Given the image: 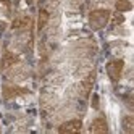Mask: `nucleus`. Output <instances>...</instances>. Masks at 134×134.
Segmentation results:
<instances>
[{
	"label": "nucleus",
	"instance_id": "obj_8",
	"mask_svg": "<svg viewBox=\"0 0 134 134\" xmlns=\"http://www.w3.org/2000/svg\"><path fill=\"white\" fill-rule=\"evenodd\" d=\"M29 24V18L27 16H23V18H18V20L13 21V29H24Z\"/></svg>",
	"mask_w": 134,
	"mask_h": 134
},
{
	"label": "nucleus",
	"instance_id": "obj_3",
	"mask_svg": "<svg viewBox=\"0 0 134 134\" xmlns=\"http://www.w3.org/2000/svg\"><path fill=\"white\" fill-rule=\"evenodd\" d=\"M82 129V123L79 120H71V121H66L63 123L62 126L58 128V131L63 134V132H79Z\"/></svg>",
	"mask_w": 134,
	"mask_h": 134
},
{
	"label": "nucleus",
	"instance_id": "obj_12",
	"mask_svg": "<svg viewBox=\"0 0 134 134\" xmlns=\"http://www.w3.org/2000/svg\"><path fill=\"white\" fill-rule=\"evenodd\" d=\"M123 21H124V16L121 15V12H118L116 15L113 16V24H121Z\"/></svg>",
	"mask_w": 134,
	"mask_h": 134
},
{
	"label": "nucleus",
	"instance_id": "obj_6",
	"mask_svg": "<svg viewBox=\"0 0 134 134\" xmlns=\"http://www.w3.org/2000/svg\"><path fill=\"white\" fill-rule=\"evenodd\" d=\"M18 63V57L12 52H5L3 57H2V70H8V68H12V66Z\"/></svg>",
	"mask_w": 134,
	"mask_h": 134
},
{
	"label": "nucleus",
	"instance_id": "obj_5",
	"mask_svg": "<svg viewBox=\"0 0 134 134\" xmlns=\"http://www.w3.org/2000/svg\"><path fill=\"white\" fill-rule=\"evenodd\" d=\"M27 91L26 89H21L18 86H5L3 87V97L5 99H12V97H16L20 94H26Z\"/></svg>",
	"mask_w": 134,
	"mask_h": 134
},
{
	"label": "nucleus",
	"instance_id": "obj_1",
	"mask_svg": "<svg viewBox=\"0 0 134 134\" xmlns=\"http://www.w3.org/2000/svg\"><path fill=\"white\" fill-rule=\"evenodd\" d=\"M110 20V12L108 10H94L89 15V24L92 29H102Z\"/></svg>",
	"mask_w": 134,
	"mask_h": 134
},
{
	"label": "nucleus",
	"instance_id": "obj_10",
	"mask_svg": "<svg viewBox=\"0 0 134 134\" xmlns=\"http://www.w3.org/2000/svg\"><path fill=\"white\" fill-rule=\"evenodd\" d=\"M47 21H49V13H47L45 10H41V12H39V23H37V27H39V31L44 29V26L47 24Z\"/></svg>",
	"mask_w": 134,
	"mask_h": 134
},
{
	"label": "nucleus",
	"instance_id": "obj_7",
	"mask_svg": "<svg viewBox=\"0 0 134 134\" xmlns=\"http://www.w3.org/2000/svg\"><path fill=\"white\" fill-rule=\"evenodd\" d=\"M123 129L126 131L128 134L134 132V118L132 116H124L123 118Z\"/></svg>",
	"mask_w": 134,
	"mask_h": 134
},
{
	"label": "nucleus",
	"instance_id": "obj_4",
	"mask_svg": "<svg viewBox=\"0 0 134 134\" xmlns=\"http://www.w3.org/2000/svg\"><path fill=\"white\" fill-rule=\"evenodd\" d=\"M89 131H91V132H95V134H99V132H107V131H108V124H107V121H105L103 118H97V120L92 121Z\"/></svg>",
	"mask_w": 134,
	"mask_h": 134
},
{
	"label": "nucleus",
	"instance_id": "obj_2",
	"mask_svg": "<svg viewBox=\"0 0 134 134\" xmlns=\"http://www.w3.org/2000/svg\"><path fill=\"white\" fill-rule=\"evenodd\" d=\"M123 60H113L107 65V73L110 76V79L113 82H116L121 78V73H123Z\"/></svg>",
	"mask_w": 134,
	"mask_h": 134
},
{
	"label": "nucleus",
	"instance_id": "obj_9",
	"mask_svg": "<svg viewBox=\"0 0 134 134\" xmlns=\"http://www.w3.org/2000/svg\"><path fill=\"white\" fill-rule=\"evenodd\" d=\"M132 8V5H131V2L129 0H116V10L118 12H129Z\"/></svg>",
	"mask_w": 134,
	"mask_h": 134
},
{
	"label": "nucleus",
	"instance_id": "obj_11",
	"mask_svg": "<svg viewBox=\"0 0 134 134\" xmlns=\"http://www.w3.org/2000/svg\"><path fill=\"white\" fill-rule=\"evenodd\" d=\"M92 82H94V74H89L87 79L82 82V86H84V94H89V91L92 87Z\"/></svg>",
	"mask_w": 134,
	"mask_h": 134
}]
</instances>
